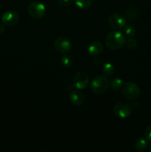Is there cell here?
I'll list each match as a JSON object with an SVG mask.
<instances>
[{
	"label": "cell",
	"mask_w": 151,
	"mask_h": 152,
	"mask_svg": "<svg viewBox=\"0 0 151 152\" xmlns=\"http://www.w3.org/2000/svg\"><path fill=\"white\" fill-rule=\"evenodd\" d=\"M126 38L124 34L119 31H112L105 38L106 46L110 50H117L125 45Z\"/></svg>",
	"instance_id": "cell-1"
},
{
	"label": "cell",
	"mask_w": 151,
	"mask_h": 152,
	"mask_svg": "<svg viewBox=\"0 0 151 152\" xmlns=\"http://www.w3.org/2000/svg\"><path fill=\"white\" fill-rule=\"evenodd\" d=\"M110 81L105 75H97L91 83V90L95 94H102L108 89Z\"/></svg>",
	"instance_id": "cell-2"
},
{
	"label": "cell",
	"mask_w": 151,
	"mask_h": 152,
	"mask_svg": "<svg viewBox=\"0 0 151 152\" xmlns=\"http://www.w3.org/2000/svg\"><path fill=\"white\" fill-rule=\"evenodd\" d=\"M122 94L129 100H136L140 96L139 87L133 82H126L122 86Z\"/></svg>",
	"instance_id": "cell-3"
},
{
	"label": "cell",
	"mask_w": 151,
	"mask_h": 152,
	"mask_svg": "<svg viewBox=\"0 0 151 152\" xmlns=\"http://www.w3.org/2000/svg\"><path fill=\"white\" fill-rule=\"evenodd\" d=\"M28 12L30 16L33 19H41L45 15L46 7L40 1H33L28 6Z\"/></svg>",
	"instance_id": "cell-4"
},
{
	"label": "cell",
	"mask_w": 151,
	"mask_h": 152,
	"mask_svg": "<svg viewBox=\"0 0 151 152\" xmlns=\"http://www.w3.org/2000/svg\"><path fill=\"white\" fill-rule=\"evenodd\" d=\"M54 48L59 53L66 54L72 49V43L68 37H59L55 40Z\"/></svg>",
	"instance_id": "cell-5"
},
{
	"label": "cell",
	"mask_w": 151,
	"mask_h": 152,
	"mask_svg": "<svg viewBox=\"0 0 151 152\" xmlns=\"http://www.w3.org/2000/svg\"><path fill=\"white\" fill-rule=\"evenodd\" d=\"M108 24L112 28L115 30H120L121 28H124L127 24V20L120 13H112L110 15L107 19Z\"/></svg>",
	"instance_id": "cell-6"
},
{
	"label": "cell",
	"mask_w": 151,
	"mask_h": 152,
	"mask_svg": "<svg viewBox=\"0 0 151 152\" xmlns=\"http://www.w3.org/2000/svg\"><path fill=\"white\" fill-rule=\"evenodd\" d=\"M132 112V107L124 102H118L113 107V113L115 116L120 118H127Z\"/></svg>",
	"instance_id": "cell-7"
},
{
	"label": "cell",
	"mask_w": 151,
	"mask_h": 152,
	"mask_svg": "<svg viewBox=\"0 0 151 152\" xmlns=\"http://www.w3.org/2000/svg\"><path fill=\"white\" fill-rule=\"evenodd\" d=\"M1 22L7 27L14 26L19 20V14L15 10H7L1 16Z\"/></svg>",
	"instance_id": "cell-8"
},
{
	"label": "cell",
	"mask_w": 151,
	"mask_h": 152,
	"mask_svg": "<svg viewBox=\"0 0 151 152\" xmlns=\"http://www.w3.org/2000/svg\"><path fill=\"white\" fill-rule=\"evenodd\" d=\"M89 83L88 74L84 71H78L73 78V86L78 90L86 88Z\"/></svg>",
	"instance_id": "cell-9"
},
{
	"label": "cell",
	"mask_w": 151,
	"mask_h": 152,
	"mask_svg": "<svg viewBox=\"0 0 151 152\" xmlns=\"http://www.w3.org/2000/svg\"><path fill=\"white\" fill-rule=\"evenodd\" d=\"M70 101L76 106H80L84 102V96L82 93L78 91H71L69 95Z\"/></svg>",
	"instance_id": "cell-10"
},
{
	"label": "cell",
	"mask_w": 151,
	"mask_h": 152,
	"mask_svg": "<svg viewBox=\"0 0 151 152\" xmlns=\"http://www.w3.org/2000/svg\"><path fill=\"white\" fill-rule=\"evenodd\" d=\"M102 50H103V45L99 41L92 42L87 48V51H88L89 54L93 57L100 54Z\"/></svg>",
	"instance_id": "cell-11"
},
{
	"label": "cell",
	"mask_w": 151,
	"mask_h": 152,
	"mask_svg": "<svg viewBox=\"0 0 151 152\" xmlns=\"http://www.w3.org/2000/svg\"><path fill=\"white\" fill-rule=\"evenodd\" d=\"M124 13H125V16H127V19H129L130 20H135L140 15V11L136 7L131 6V7H129L126 9Z\"/></svg>",
	"instance_id": "cell-12"
},
{
	"label": "cell",
	"mask_w": 151,
	"mask_h": 152,
	"mask_svg": "<svg viewBox=\"0 0 151 152\" xmlns=\"http://www.w3.org/2000/svg\"><path fill=\"white\" fill-rule=\"evenodd\" d=\"M102 71L105 75L110 77V76L113 75L114 72H115V67L110 62H106L102 66Z\"/></svg>",
	"instance_id": "cell-13"
},
{
	"label": "cell",
	"mask_w": 151,
	"mask_h": 152,
	"mask_svg": "<svg viewBox=\"0 0 151 152\" xmlns=\"http://www.w3.org/2000/svg\"><path fill=\"white\" fill-rule=\"evenodd\" d=\"M123 80L121 78L114 79L110 83V88L112 89L113 91H118L120 89L122 88L123 86Z\"/></svg>",
	"instance_id": "cell-14"
},
{
	"label": "cell",
	"mask_w": 151,
	"mask_h": 152,
	"mask_svg": "<svg viewBox=\"0 0 151 152\" xmlns=\"http://www.w3.org/2000/svg\"><path fill=\"white\" fill-rule=\"evenodd\" d=\"M72 1L81 9L89 8L92 4V0H72Z\"/></svg>",
	"instance_id": "cell-15"
},
{
	"label": "cell",
	"mask_w": 151,
	"mask_h": 152,
	"mask_svg": "<svg viewBox=\"0 0 151 152\" xmlns=\"http://www.w3.org/2000/svg\"><path fill=\"white\" fill-rule=\"evenodd\" d=\"M135 147H136V150L139 151H143L148 147V140L145 138V139H139L138 140L135 144Z\"/></svg>",
	"instance_id": "cell-16"
},
{
	"label": "cell",
	"mask_w": 151,
	"mask_h": 152,
	"mask_svg": "<svg viewBox=\"0 0 151 152\" xmlns=\"http://www.w3.org/2000/svg\"><path fill=\"white\" fill-rule=\"evenodd\" d=\"M61 63L65 68H69L73 64V59L72 56H70V55H64L61 59Z\"/></svg>",
	"instance_id": "cell-17"
},
{
	"label": "cell",
	"mask_w": 151,
	"mask_h": 152,
	"mask_svg": "<svg viewBox=\"0 0 151 152\" xmlns=\"http://www.w3.org/2000/svg\"><path fill=\"white\" fill-rule=\"evenodd\" d=\"M124 32L128 37H133L136 35V29L132 25H128L124 28Z\"/></svg>",
	"instance_id": "cell-18"
},
{
	"label": "cell",
	"mask_w": 151,
	"mask_h": 152,
	"mask_svg": "<svg viewBox=\"0 0 151 152\" xmlns=\"http://www.w3.org/2000/svg\"><path fill=\"white\" fill-rule=\"evenodd\" d=\"M126 46L127 48L129 49H134L136 48L137 46V42L134 39H129L126 40L125 42Z\"/></svg>",
	"instance_id": "cell-19"
},
{
	"label": "cell",
	"mask_w": 151,
	"mask_h": 152,
	"mask_svg": "<svg viewBox=\"0 0 151 152\" xmlns=\"http://www.w3.org/2000/svg\"><path fill=\"white\" fill-rule=\"evenodd\" d=\"M72 0H57V3L62 7H67L70 5Z\"/></svg>",
	"instance_id": "cell-20"
},
{
	"label": "cell",
	"mask_w": 151,
	"mask_h": 152,
	"mask_svg": "<svg viewBox=\"0 0 151 152\" xmlns=\"http://www.w3.org/2000/svg\"><path fill=\"white\" fill-rule=\"evenodd\" d=\"M144 136L145 138L148 141H151V126L147 127V129L144 131Z\"/></svg>",
	"instance_id": "cell-21"
},
{
	"label": "cell",
	"mask_w": 151,
	"mask_h": 152,
	"mask_svg": "<svg viewBox=\"0 0 151 152\" xmlns=\"http://www.w3.org/2000/svg\"><path fill=\"white\" fill-rule=\"evenodd\" d=\"M93 61H94L95 65H99L102 63V59L100 57H95Z\"/></svg>",
	"instance_id": "cell-22"
},
{
	"label": "cell",
	"mask_w": 151,
	"mask_h": 152,
	"mask_svg": "<svg viewBox=\"0 0 151 152\" xmlns=\"http://www.w3.org/2000/svg\"><path fill=\"white\" fill-rule=\"evenodd\" d=\"M4 26L5 25H0V34H3L4 31V30H5V28H4Z\"/></svg>",
	"instance_id": "cell-23"
},
{
	"label": "cell",
	"mask_w": 151,
	"mask_h": 152,
	"mask_svg": "<svg viewBox=\"0 0 151 152\" xmlns=\"http://www.w3.org/2000/svg\"><path fill=\"white\" fill-rule=\"evenodd\" d=\"M150 151H151V145H150Z\"/></svg>",
	"instance_id": "cell-24"
}]
</instances>
